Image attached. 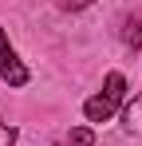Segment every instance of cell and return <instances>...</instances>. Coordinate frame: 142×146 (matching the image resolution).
<instances>
[{
  "label": "cell",
  "mask_w": 142,
  "mask_h": 146,
  "mask_svg": "<svg viewBox=\"0 0 142 146\" xmlns=\"http://www.w3.org/2000/svg\"><path fill=\"white\" fill-rule=\"evenodd\" d=\"M122 95H126V79H122L118 71H111L107 83H103V91L83 103V115H87L91 122H107L111 115H115V107L122 103Z\"/></svg>",
  "instance_id": "cell-1"
},
{
  "label": "cell",
  "mask_w": 142,
  "mask_h": 146,
  "mask_svg": "<svg viewBox=\"0 0 142 146\" xmlns=\"http://www.w3.org/2000/svg\"><path fill=\"white\" fill-rule=\"evenodd\" d=\"M0 79H4V83H12V87H24V83H28V67L20 63V55L8 48L4 32H0Z\"/></svg>",
  "instance_id": "cell-2"
},
{
  "label": "cell",
  "mask_w": 142,
  "mask_h": 146,
  "mask_svg": "<svg viewBox=\"0 0 142 146\" xmlns=\"http://www.w3.org/2000/svg\"><path fill=\"white\" fill-rule=\"evenodd\" d=\"M122 119H126V130H130V134H142V91L126 103V115H122Z\"/></svg>",
  "instance_id": "cell-3"
},
{
  "label": "cell",
  "mask_w": 142,
  "mask_h": 146,
  "mask_svg": "<svg viewBox=\"0 0 142 146\" xmlns=\"http://www.w3.org/2000/svg\"><path fill=\"white\" fill-rule=\"evenodd\" d=\"M122 44H126V48H142V20H126V28H122Z\"/></svg>",
  "instance_id": "cell-4"
},
{
  "label": "cell",
  "mask_w": 142,
  "mask_h": 146,
  "mask_svg": "<svg viewBox=\"0 0 142 146\" xmlns=\"http://www.w3.org/2000/svg\"><path fill=\"white\" fill-rule=\"evenodd\" d=\"M91 142H95V134L87 130V126H79V130L67 134V146H91Z\"/></svg>",
  "instance_id": "cell-5"
},
{
  "label": "cell",
  "mask_w": 142,
  "mask_h": 146,
  "mask_svg": "<svg viewBox=\"0 0 142 146\" xmlns=\"http://www.w3.org/2000/svg\"><path fill=\"white\" fill-rule=\"evenodd\" d=\"M12 142H16V126H8L0 119V146H12Z\"/></svg>",
  "instance_id": "cell-6"
},
{
  "label": "cell",
  "mask_w": 142,
  "mask_h": 146,
  "mask_svg": "<svg viewBox=\"0 0 142 146\" xmlns=\"http://www.w3.org/2000/svg\"><path fill=\"white\" fill-rule=\"evenodd\" d=\"M87 4H95V0H59V8H71V12H79V8H87Z\"/></svg>",
  "instance_id": "cell-7"
}]
</instances>
